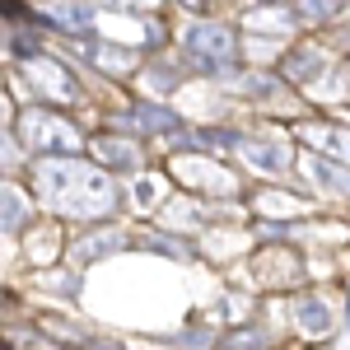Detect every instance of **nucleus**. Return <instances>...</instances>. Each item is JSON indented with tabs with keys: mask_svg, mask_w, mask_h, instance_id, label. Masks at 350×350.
<instances>
[{
	"mask_svg": "<svg viewBox=\"0 0 350 350\" xmlns=\"http://www.w3.org/2000/svg\"><path fill=\"white\" fill-rule=\"evenodd\" d=\"M187 47L196 56H206L211 66H219V61H229V56H234V33H229V28H219V24H196L187 33Z\"/></svg>",
	"mask_w": 350,
	"mask_h": 350,
	"instance_id": "1",
	"label": "nucleus"
},
{
	"mask_svg": "<svg viewBox=\"0 0 350 350\" xmlns=\"http://www.w3.org/2000/svg\"><path fill=\"white\" fill-rule=\"evenodd\" d=\"M299 323H304V332H327V327H332L327 304L323 299H304V304H299Z\"/></svg>",
	"mask_w": 350,
	"mask_h": 350,
	"instance_id": "2",
	"label": "nucleus"
},
{
	"mask_svg": "<svg viewBox=\"0 0 350 350\" xmlns=\"http://www.w3.org/2000/svg\"><path fill=\"white\" fill-rule=\"evenodd\" d=\"M94 154H103V163H112V168H126L135 159V150L126 140H94Z\"/></svg>",
	"mask_w": 350,
	"mask_h": 350,
	"instance_id": "3",
	"label": "nucleus"
},
{
	"mask_svg": "<svg viewBox=\"0 0 350 350\" xmlns=\"http://www.w3.org/2000/svg\"><path fill=\"white\" fill-rule=\"evenodd\" d=\"M19 219H24V206L14 201V191H5V229L14 234V224H19Z\"/></svg>",
	"mask_w": 350,
	"mask_h": 350,
	"instance_id": "4",
	"label": "nucleus"
},
{
	"mask_svg": "<svg viewBox=\"0 0 350 350\" xmlns=\"http://www.w3.org/2000/svg\"><path fill=\"white\" fill-rule=\"evenodd\" d=\"M313 173H318V178H323L327 187H341V191H350V178H341V173H332V168H327V163H313Z\"/></svg>",
	"mask_w": 350,
	"mask_h": 350,
	"instance_id": "5",
	"label": "nucleus"
},
{
	"mask_svg": "<svg viewBox=\"0 0 350 350\" xmlns=\"http://www.w3.org/2000/svg\"><path fill=\"white\" fill-rule=\"evenodd\" d=\"M332 5H336V0H304V14H318V19H327V14H332Z\"/></svg>",
	"mask_w": 350,
	"mask_h": 350,
	"instance_id": "6",
	"label": "nucleus"
}]
</instances>
